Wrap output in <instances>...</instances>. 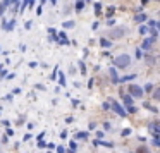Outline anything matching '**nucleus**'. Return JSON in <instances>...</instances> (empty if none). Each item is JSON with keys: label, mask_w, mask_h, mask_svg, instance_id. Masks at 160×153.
Returning <instances> with one entry per match:
<instances>
[{"label": "nucleus", "mask_w": 160, "mask_h": 153, "mask_svg": "<svg viewBox=\"0 0 160 153\" xmlns=\"http://www.w3.org/2000/svg\"><path fill=\"white\" fill-rule=\"evenodd\" d=\"M129 64H131V57H129V55H126V53H124V55H119V57L115 59V66L121 67V69L127 67Z\"/></svg>", "instance_id": "f257e3e1"}, {"label": "nucleus", "mask_w": 160, "mask_h": 153, "mask_svg": "<svg viewBox=\"0 0 160 153\" xmlns=\"http://www.w3.org/2000/svg\"><path fill=\"white\" fill-rule=\"evenodd\" d=\"M148 129H150L151 136H155V138H158V136H160V124L158 122H150V124H148Z\"/></svg>", "instance_id": "f03ea898"}, {"label": "nucleus", "mask_w": 160, "mask_h": 153, "mask_svg": "<svg viewBox=\"0 0 160 153\" xmlns=\"http://www.w3.org/2000/svg\"><path fill=\"white\" fill-rule=\"evenodd\" d=\"M129 93L133 96H136V98H139V96H143V88L136 86V84H131V86H129Z\"/></svg>", "instance_id": "7ed1b4c3"}, {"label": "nucleus", "mask_w": 160, "mask_h": 153, "mask_svg": "<svg viewBox=\"0 0 160 153\" xmlns=\"http://www.w3.org/2000/svg\"><path fill=\"white\" fill-rule=\"evenodd\" d=\"M126 35V29L124 28H121V29H114V31H110V38H121V36H124Z\"/></svg>", "instance_id": "20e7f679"}, {"label": "nucleus", "mask_w": 160, "mask_h": 153, "mask_svg": "<svg viewBox=\"0 0 160 153\" xmlns=\"http://www.w3.org/2000/svg\"><path fill=\"white\" fill-rule=\"evenodd\" d=\"M114 112H115V114H119L121 117H126V114H127V112H126V110L122 109L119 103H114Z\"/></svg>", "instance_id": "39448f33"}, {"label": "nucleus", "mask_w": 160, "mask_h": 153, "mask_svg": "<svg viewBox=\"0 0 160 153\" xmlns=\"http://www.w3.org/2000/svg\"><path fill=\"white\" fill-rule=\"evenodd\" d=\"M108 74H110V78H112L114 83H119V76H117V71L114 69V67H110V69H108Z\"/></svg>", "instance_id": "423d86ee"}, {"label": "nucleus", "mask_w": 160, "mask_h": 153, "mask_svg": "<svg viewBox=\"0 0 160 153\" xmlns=\"http://www.w3.org/2000/svg\"><path fill=\"white\" fill-rule=\"evenodd\" d=\"M155 36H151V38H148V40H145V41H143V48H145V50H148V48L151 47V43H153V41H155Z\"/></svg>", "instance_id": "0eeeda50"}, {"label": "nucleus", "mask_w": 160, "mask_h": 153, "mask_svg": "<svg viewBox=\"0 0 160 153\" xmlns=\"http://www.w3.org/2000/svg\"><path fill=\"white\" fill-rule=\"evenodd\" d=\"M14 24H16V21H10V22H5L4 21V26H2V28H4L5 31H12L14 29Z\"/></svg>", "instance_id": "6e6552de"}, {"label": "nucleus", "mask_w": 160, "mask_h": 153, "mask_svg": "<svg viewBox=\"0 0 160 153\" xmlns=\"http://www.w3.org/2000/svg\"><path fill=\"white\" fill-rule=\"evenodd\" d=\"M134 21H136V22H143V21H146V16H145V14H138V16L134 17Z\"/></svg>", "instance_id": "1a4fd4ad"}, {"label": "nucleus", "mask_w": 160, "mask_h": 153, "mask_svg": "<svg viewBox=\"0 0 160 153\" xmlns=\"http://www.w3.org/2000/svg\"><path fill=\"white\" fill-rule=\"evenodd\" d=\"M84 138H88V132H84V131L76 132V140H84Z\"/></svg>", "instance_id": "9d476101"}, {"label": "nucleus", "mask_w": 160, "mask_h": 153, "mask_svg": "<svg viewBox=\"0 0 160 153\" xmlns=\"http://www.w3.org/2000/svg\"><path fill=\"white\" fill-rule=\"evenodd\" d=\"M122 100H124V103H126L127 107H131V105H133V98H131V96H127V95H126L124 98H122Z\"/></svg>", "instance_id": "9b49d317"}, {"label": "nucleus", "mask_w": 160, "mask_h": 153, "mask_svg": "<svg viewBox=\"0 0 160 153\" xmlns=\"http://www.w3.org/2000/svg\"><path fill=\"white\" fill-rule=\"evenodd\" d=\"M59 41H60V43H69V40H67V36H65V33H60V35H59Z\"/></svg>", "instance_id": "f8f14e48"}, {"label": "nucleus", "mask_w": 160, "mask_h": 153, "mask_svg": "<svg viewBox=\"0 0 160 153\" xmlns=\"http://www.w3.org/2000/svg\"><path fill=\"white\" fill-rule=\"evenodd\" d=\"M76 151V141H71V144H69V153H74Z\"/></svg>", "instance_id": "ddd939ff"}, {"label": "nucleus", "mask_w": 160, "mask_h": 153, "mask_svg": "<svg viewBox=\"0 0 160 153\" xmlns=\"http://www.w3.org/2000/svg\"><path fill=\"white\" fill-rule=\"evenodd\" d=\"M95 144H103L107 148H112V143H105V141H95Z\"/></svg>", "instance_id": "4468645a"}, {"label": "nucleus", "mask_w": 160, "mask_h": 153, "mask_svg": "<svg viewBox=\"0 0 160 153\" xmlns=\"http://www.w3.org/2000/svg\"><path fill=\"white\" fill-rule=\"evenodd\" d=\"M143 107H145V109H148V110H151V112H157V109H155V107H151L150 103H145Z\"/></svg>", "instance_id": "2eb2a0df"}, {"label": "nucleus", "mask_w": 160, "mask_h": 153, "mask_svg": "<svg viewBox=\"0 0 160 153\" xmlns=\"http://www.w3.org/2000/svg\"><path fill=\"white\" fill-rule=\"evenodd\" d=\"M129 79H134V74H131V76H124V78H121L119 81H129Z\"/></svg>", "instance_id": "dca6fc26"}, {"label": "nucleus", "mask_w": 160, "mask_h": 153, "mask_svg": "<svg viewBox=\"0 0 160 153\" xmlns=\"http://www.w3.org/2000/svg\"><path fill=\"white\" fill-rule=\"evenodd\" d=\"M138 153H150V151L146 150V146H139V148H138Z\"/></svg>", "instance_id": "f3484780"}, {"label": "nucleus", "mask_w": 160, "mask_h": 153, "mask_svg": "<svg viewBox=\"0 0 160 153\" xmlns=\"http://www.w3.org/2000/svg\"><path fill=\"white\" fill-rule=\"evenodd\" d=\"M100 43H102V47H110V41H108V40H102V41H100Z\"/></svg>", "instance_id": "a211bd4d"}, {"label": "nucleus", "mask_w": 160, "mask_h": 153, "mask_svg": "<svg viewBox=\"0 0 160 153\" xmlns=\"http://www.w3.org/2000/svg\"><path fill=\"white\" fill-rule=\"evenodd\" d=\"M83 7H84V2H83V0H81V2H78V4H76V9H78V10H81Z\"/></svg>", "instance_id": "6ab92c4d"}, {"label": "nucleus", "mask_w": 160, "mask_h": 153, "mask_svg": "<svg viewBox=\"0 0 160 153\" xmlns=\"http://www.w3.org/2000/svg\"><path fill=\"white\" fill-rule=\"evenodd\" d=\"M153 98H155V100H158V98H160V90H158V88H157L155 93H153Z\"/></svg>", "instance_id": "aec40b11"}, {"label": "nucleus", "mask_w": 160, "mask_h": 153, "mask_svg": "<svg viewBox=\"0 0 160 153\" xmlns=\"http://www.w3.org/2000/svg\"><path fill=\"white\" fill-rule=\"evenodd\" d=\"M74 26V22L72 21H67V22H64V28H72Z\"/></svg>", "instance_id": "412c9836"}, {"label": "nucleus", "mask_w": 160, "mask_h": 153, "mask_svg": "<svg viewBox=\"0 0 160 153\" xmlns=\"http://www.w3.org/2000/svg\"><path fill=\"white\" fill-rule=\"evenodd\" d=\"M57 74H59V69H57V67H55V71H53V72H52V76H50V79H55V78H57Z\"/></svg>", "instance_id": "4be33fe9"}, {"label": "nucleus", "mask_w": 160, "mask_h": 153, "mask_svg": "<svg viewBox=\"0 0 160 153\" xmlns=\"http://www.w3.org/2000/svg\"><path fill=\"white\" fill-rule=\"evenodd\" d=\"M57 148V153H65V148L64 146H55Z\"/></svg>", "instance_id": "5701e85b"}, {"label": "nucleus", "mask_w": 160, "mask_h": 153, "mask_svg": "<svg viewBox=\"0 0 160 153\" xmlns=\"http://www.w3.org/2000/svg\"><path fill=\"white\" fill-rule=\"evenodd\" d=\"M79 69H81V72H83V74L86 72V67H84V64H83V62H79Z\"/></svg>", "instance_id": "b1692460"}, {"label": "nucleus", "mask_w": 160, "mask_h": 153, "mask_svg": "<svg viewBox=\"0 0 160 153\" xmlns=\"http://www.w3.org/2000/svg\"><path fill=\"white\" fill-rule=\"evenodd\" d=\"M28 4H29V0H24V2H22V5H21V10H24L28 7Z\"/></svg>", "instance_id": "393cba45"}, {"label": "nucleus", "mask_w": 160, "mask_h": 153, "mask_svg": "<svg viewBox=\"0 0 160 153\" xmlns=\"http://www.w3.org/2000/svg\"><path fill=\"white\" fill-rule=\"evenodd\" d=\"M100 9H102V5H100V4H95V12H96V14H100V12H102Z\"/></svg>", "instance_id": "a878e982"}, {"label": "nucleus", "mask_w": 160, "mask_h": 153, "mask_svg": "<svg viewBox=\"0 0 160 153\" xmlns=\"http://www.w3.org/2000/svg\"><path fill=\"white\" fill-rule=\"evenodd\" d=\"M114 10H115L114 7H108V9H107V16H112V14H114Z\"/></svg>", "instance_id": "bb28decb"}, {"label": "nucleus", "mask_w": 160, "mask_h": 153, "mask_svg": "<svg viewBox=\"0 0 160 153\" xmlns=\"http://www.w3.org/2000/svg\"><path fill=\"white\" fill-rule=\"evenodd\" d=\"M4 12H5V5L0 4V16H4Z\"/></svg>", "instance_id": "cd10ccee"}, {"label": "nucleus", "mask_w": 160, "mask_h": 153, "mask_svg": "<svg viewBox=\"0 0 160 153\" xmlns=\"http://www.w3.org/2000/svg\"><path fill=\"white\" fill-rule=\"evenodd\" d=\"M59 81H60V84H64V86H65V78H64V74H62V72H60V79H59Z\"/></svg>", "instance_id": "c85d7f7f"}, {"label": "nucleus", "mask_w": 160, "mask_h": 153, "mask_svg": "<svg viewBox=\"0 0 160 153\" xmlns=\"http://www.w3.org/2000/svg\"><path fill=\"white\" fill-rule=\"evenodd\" d=\"M127 112H131V114H133V112H136V107H134V105L127 107Z\"/></svg>", "instance_id": "c756f323"}, {"label": "nucleus", "mask_w": 160, "mask_h": 153, "mask_svg": "<svg viewBox=\"0 0 160 153\" xmlns=\"http://www.w3.org/2000/svg\"><path fill=\"white\" fill-rule=\"evenodd\" d=\"M129 134H131L129 129H124V131H122V136H129Z\"/></svg>", "instance_id": "7c9ffc66"}, {"label": "nucleus", "mask_w": 160, "mask_h": 153, "mask_svg": "<svg viewBox=\"0 0 160 153\" xmlns=\"http://www.w3.org/2000/svg\"><path fill=\"white\" fill-rule=\"evenodd\" d=\"M31 26H33V22H31V21H28V22H26V29H29Z\"/></svg>", "instance_id": "2f4dec72"}, {"label": "nucleus", "mask_w": 160, "mask_h": 153, "mask_svg": "<svg viewBox=\"0 0 160 153\" xmlns=\"http://www.w3.org/2000/svg\"><path fill=\"white\" fill-rule=\"evenodd\" d=\"M153 144H155V146H160V141L155 138V140H153Z\"/></svg>", "instance_id": "473e14b6"}, {"label": "nucleus", "mask_w": 160, "mask_h": 153, "mask_svg": "<svg viewBox=\"0 0 160 153\" xmlns=\"http://www.w3.org/2000/svg\"><path fill=\"white\" fill-rule=\"evenodd\" d=\"M35 5V0H29V4H28V7H33Z\"/></svg>", "instance_id": "72a5a7b5"}, {"label": "nucleus", "mask_w": 160, "mask_h": 153, "mask_svg": "<svg viewBox=\"0 0 160 153\" xmlns=\"http://www.w3.org/2000/svg\"><path fill=\"white\" fill-rule=\"evenodd\" d=\"M2 66H4V64H0V71H2Z\"/></svg>", "instance_id": "f704fd0d"}, {"label": "nucleus", "mask_w": 160, "mask_h": 153, "mask_svg": "<svg viewBox=\"0 0 160 153\" xmlns=\"http://www.w3.org/2000/svg\"><path fill=\"white\" fill-rule=\"evenodd\" d=\"M50 2H52V4H55V0H50Z\"/></svg>", "instance_id": "c9c22d12"}]
</instances>
